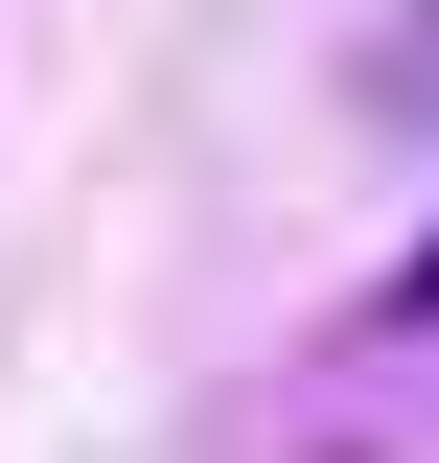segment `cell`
Here are the masks:
<instances>
[{
  "label": "cell",
  "mask_w": 439,
  "mask_h": 463,
  "mask_svg": "<svg viewBox=\"0 0 439 463\" xmlns=\"http://www.w3.org/2000/svg\"><path fill=\"white\" fill-rule=\"evenodd\" d=\"M416 301H439V255H416Z\"/></svg>",
  "instance_id": "cell-1"
}]
</instances>
